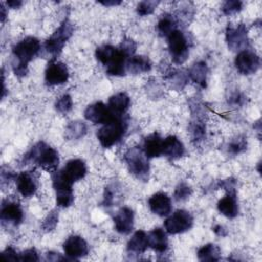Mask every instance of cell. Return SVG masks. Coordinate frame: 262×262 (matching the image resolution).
Here are the masks:
<instances>
[{"mask_svg": "<svg viewBox=\"0 0 262 262\" xmlns=\"http://www.w3.org/2000/svg\"><path fill=\"white\" fill-rule=\"evenodd\" d=\"M41 50L40 41L33 36L26 37L12 47V71L17 77L28 74V66Z\"/></svg>", "mask_w": 262, "mask_h": 262, "instance_id": "obj_1", "label": "cell"}, {"mask_svg": "<svg viewBox=\"0 0 262 262\" xmlns=\"http://www.w3.org/2000/svg\"><path fill=\"white\" fill-rule=\"evenodd\" d=\"M23 163L25 165L34 164L47 172L53 173L57 170L59 164V156L56 149L44 141H39L24 155Z\"/></svg>", "mask_w": 262, "mask_h": 262, "instance_id": "obj_2", "label": "cell"}, {"mask_svg": "<svg viewBox=\"0 0 262 262\" xmlns=\"http://www.w3.org/2000/svg\"><path fill=\"white\" fill-rule=\"evenodd\" d=\"M128 125V117L126 115L115 117L110 122L103 124L96 133L97 139L101 146L104 148H110L120 142L127 132Z\"/></svg>", "mask_w": 262, "mask_h": 262, "instance_id": "obj_3", "label": "cell"}, {"mask_svg": "<svg viewBox=\"0 0 262 262\" xmlns=\"http://www.w3.org/2000/svg\"><path fill=\"white\" fill-rule=\"evenodd\" d=\"M141 146H132L124 154V161L129 172L138 180L147 181L149 176V162Z\"/></svg>", "mask_w": 262, "mask_h": 262, "instance_id": "obj_4", "label": "cell"}, {"mask_svg": "<svg viewBox=\"0 0 262 262\" xmlns=\"http://www.w3.org/2000/svg\"><path fill=\"white\" fill-rule=\"evenodd\" d=\"M74 30L73 23L69 18H64L59 27L45 41L44 48L46 52L52 56L51 59H56V56L60 54L64 44L72 37Z\"/></svg>", "mask_w": 262, "mask_h": 262, "instance_id": "obj_5", "label": "cell"}, {"mask_svg": "<svg viewBox=\"0 0 262 262\" xmlns=\"http://www.w3.org/2000/svg\"><path fill=\"white\" fill-rule=\"evenodd\" d=\"M167 43L172 61L175 64H182L189 54L187 36L182 31L176 29L167 37Z\"/></svg>", "mask_w": 262, "mask_h": 262, "instance_id": "obj_6", "label": "cell"}, {"mask_svg": "<svg viewBox=\"0 0 262 262\" xmlns=\"http://www.w3.org/2000/svg\"><path fill=\"white\" fill-rule=\"evenodd\" d=\"M51 180L56 194V205L60 208H68L72 206L74 203V192L72 188L73 183L68 181L61 175L59 170L51 173Z\"/></svg>", "mask_w": 262, "mask_h": 262, "instance_id": "obj_7", "label": "cell"}, {"mask_svg": "<svg viewBox=\"0 0 262 262\" xmlns=\"http://www.w3.org/2000/svg\"><path fill=\"white\" fill-rule=\"evenodd\" d=\"M0 219L3 227H17L24 220V211L15 200L4 199L0 209Z\"/></svg>", "mask_w": 262, "mask_h": 262, "instance_id": "obj_8", "label": "cell"}, {"mask_svg": "<svg viewBox=\"0 0 262 262\" xmlns=\"http://www.w3.org/2000/svg\"><path fill=\"white\" fill-rule=\"evenodd\" d=\"M193 225L192 215L183 209L176 210L164 222L166 232L169 234H179L189 230Z\"/></svg>", "mask_w": 262, "mask_h": 262, "instance_id": "obj_9", "label": "cell"}, {"mask_svg": "<svg viewBox=\"0 0 262 262\" xmlns=\"http://www.w3.org/2000/svg\"><path fill=\"white\" fill-rule=\"evenodd\" d=\"M225 40L231 51L239 52L247 49L249 45L248 29L245 24H228L225 31Z\"/></svg>", "mask_w": 262, "mask_h": 262, "instance_id": "obj_10", "label": "cell"}, {"mask_svg": "<svg viewBox=\"0 0 262 262\" xmlns=\"http://www.w3.org/2000/svg\"><path fill=\"white\" fill-rule=\"evenodd\" d=\"M234 66L242 75H252L260 68V57L254 51L245 49L237 52L234 58Z\"/></svg>", "mask_w": 262, "mask_h": 262, "instance_id": "obj_11", "label": "cell"}, {"mask_svg": "<svg viewBox=\"0 0 262 262\" xmlns=\"http://www.w3.org/2000/svg\"><path fill=\"white\" fill-rule=\"evenodd\" d=\"M69 70L68 67L56 59H51L44 73L45 83L48 86H57L66 83L69 80Z\"/></svg>", "mask_w": 262, "mask_h": 262, "instance_id": "obj_12", "label": "cell"}, {"mask_svg": "<svg viewBox=\"0 0 262 262\" xmlns=\"http://www.w3.org/2000/svg\"><path fill=\"white\" fill-rule=\"evenodd\" d=\"M116 116L110 111L108 106L101 101L89 104L84 111V118L93 124H105Z\"/></svg>", "mask_w": 262, "mask_h": 262, "instance_id": "obj_13", "label": "cell"}, {"mask_svg": "<svg viewBox=\"0 0 262 262\" xmlns=\"http://www.w3.org/2000/svg\"><path fill=\"white\" fill-rule=\"evenodd\" d=\"M17 191L25 198L33 196L38 189V174L36 171H23L15 178Z\"/></svg>", "mask_w": 262, "mask_h": 262, "instance_id": "obj_14", "label": "cell"}, {"mask_svg": "<svg viewBox=\"0 0 262 262\" xmlns=\"http://www.w3.org/2000/svg\"><path fill=\"white\" fill-rule=\"evenodd\" d=\"M63 252L69 259H80L89 252L87 242L80 235H71L62 244Z\"/></svg>", "mask_w": 262, "mask_h": 262, "instance_id": "obj_15", "label": "cell"}, {"mask_svg": "<svg viewBox=\"0 0 262 262\" xmlns=\"http://www.w3.org/2000/svg\"><path fill=\"white\" fill-rule=\"evenodd\" d=\"M61 175L71 183L81 180L87 173V167L83 160L72 159L70 160L62 169L59 170Z\"/></svg>", "mask_w": 262, "mask_h": 262, "instance_id": "obj_16", "label": "cell"}, {"mask_svg": "<svg viewBox=\"0 0 262 262\" xmlns=\"http://www.w3.org/2000/svg\"><path fill=\"white\" fill-rule=\"evenodd\" d=\"M114 225L117 232L120 234H129L134 225V213L128 207L121 208L114 216Z\"/></svg>", "mask_w": 262, "mask_h": 262, "instance_id": "obj_17", "label": "cell"}, {"mask_svg": "<svg viewBox=\"0 0 262 262\" xmlns=\"http://www.w3.org/2000/svg\"><path fill=\"white\" fill-rule=\"evenodd\" d=\"M147 203L150 211L160 217L168 216L172 211L171 199L167 193L163 191L154 193L148 199Z\"/></svg>", "mask_w": 262, "mask_h": 262, "instance_id": "obj_18", "label": "cell"}, {"mask_svg": "<svg viewBox=\"0 0 262 262\" xmlns=\"http://www.w3.org/2000/svg\"><path fill=\"white\" fill-rule=\"evenodd\" d=\"M185 154V147L182 141L175 135H169L163 139L162 156H165L169 160H177L183 157Z\"/></svg>", "mask_w": 262, "mask_h": 262, "instance_id": "obj_19", "label": "cell"}, {"mask_svg": "<svg viewBox=\"0 0 262 262\" xmlns=\"http://www.w3.org/2000/svg\"><path fill=\"white\" fill-rule=\"evenodd\" d=\"M130 97L125 92H118L108 98L107 106L116 117L125 116L130 106Z\"/></svg>", "mask_w": 262, "mask_h": 262, "instance_id": "obj_20", "label": "cell"}, {"mask_svg": "<svg viewBox=\"0 0 262 262\" xmlns=\"http://www.w3.org/2000/svg\"><path fill=\"white\" fill-rule=\"evenodd\" d=\"M163 139L164 138H162V136L158 132L150 133L144 138L142 149L148 159L162 156Z\"/></svg>", "mask_w": 262, "mask_h": 262, "instance_id": "obj_21", "label": "cell"}, {"mask_svg": "<svg viewBox=\"0 0 262 262\" xmlns=\"http://www.w3.org/2000/svg\"><path fill=\"white\" fill-rule=\"evenodd\" d=\"M148 248L147 233L143 230H137L133 233L127 243L128 255H141Z\"/></svg>", "mask_w": 262, "mask_h": 262, "instance_id": "obj_22", "label": "cell"}, {"mask_svg": "<svg viewBox=\"0 0 262 262\" xmlns=\"http://www.w3.org/2000/svg\"><path fill=\"white\" fill-rule=\"evenodd\" d=\"M148 247L159 254H164L168 250V237L166 231L156 227L147 233Z\"/></svg>", "mask_w": 262, "mask_h": 262, "instance_id": "obj_23", "label": "cell"}, {"mask_svg": "<svg viewBox=\"0 0 262 262\" xmlns=\"http://www.w3.org/2000/svg\"><path fill=\"white\" fill-rule=\"evenodd\" d=\"M218 211L225 217L232 219L238 214V204L236 200V194L226 193L217 203Z\"/></svg>", "mask_w": 262, "mask_h": 262, "instance_id": "obj_24", "label": "cell"}, {"mask_svg": "<svg viewBox=\"0 0 262 262\" xmlns=\"http://www.w3.org/2000/svg\"><path fill=\"white\" fill-rule=\"evenodd\" d=\"M208 74H209V69L207 63L204 60L195 61L190 67L187 73L188 79H190L194 84H196L201 88H206Z\"/></svg>", "mask_w": 262, "mask_h": 262, "instance_id": "obj_25", "label": "cell"}, {"mask_svg": "<svg viewBox=\"0 0 262 262\" xmlns=\"http://www.w3.org/2000/svg\"><path fill=\"white\" fill-rule=\"evenodd\" d=\"M151 70V62L147 56L133 55L126 62V72L132 75L147 73Z\"/></svg>", "mask_w": 262, "mask_h": 262, "instance_id": "obj_26", "label": "cell"}, {"mask_svg": "<svg viewBox=\"0 0 262 262\" xmlns=\"http://www.w3.org/2000/svg\"><path fill=\"white\" fill-rule=\"evenodd\" d=\"M165 80L172 89L182 90L188 82V75L183 70L169 68L165 71Z\"/></svg>", "mask_w": 262, "mask_h": 262, "instance_id": "obj_27", "label": "cell"}, {"mask_svg": "<svg viewBox=\"0 0 262 262\" xmlns=\"http://www.w3.org/2000/svg\"><path fill=\"white\" fill-rule=\"evenodd\" d=\"M178 24L171 13H164L157 24V31L161 37H168L174 30H176Z\"/></svg>", "mask_w": 262, "mask_h": 262, "instance_id": "obj_28", "label": "cell"}, {"mask_svg": "<svg viewBox=\"0 0 262 262\" xmlns=\"http://www.w3.org/2000/svg\"><path fill=\"white\" fill-rule=\"evenodd\" d=\"M87 133V125L82 121L70 122L64 130V137L68 140H77L84 137Z\"/></svg>", "mask_w": 262, "mask_h": 262, "instance_id": "obj_29", "label": "cell"}, {"mask_svg": "<svg viewBox=\"0 0 262 262\" xmlns=\"http://www.w3.org/2000/svg\"><path fill=\"white\" fill-rule=\"evenodd\" d=\"M121 200H122L121 187L117 183H112L105 187L104 193H103V201H102V204L104 207L118 206Z\"/></svg>", "mask_w": 262, "mask_h": 262, "instance_id": "obj_30", "label": "cell"}, {"mask_svg": "<svg viewBox=\"0 0 262 262\" xmlns=\"http://www.w3.org/2000/svg\"><path fill=\"white\" fill-rule=\"evenodd\" d=\"M198 258L201 261H218L220 259V248L215 244H206L196 252Z\"/></svg>", "mask_w": 262, "mask_h": 262, "instance_id": "obj_31", "label": "cell"}, {"mask_svg": "<svg viewBox=\"0 0 262 262\" xmlns=\"http://www.w3.org/2000/svg\"><path fill=\"white\" fill-rule=\"evenodd\" d=\"M116 52H117V47L110 44H103L96 48L95 57L105 68L114 58Z\"/></svg>", "mask_w": 262, "mask_h": 262, "instance_id": "obj_32", "label": "cell"}, {"mask_svg": "<svg viewBox=\"0 0 262 262\" xmlns=\"http://www.w3.org/2000/svg\"><path fill=\"white\" fill-rule=\"evenodd\" d=\"M247 148V138L244 135H237L234 138H232L227 146V152L230 155H238L243 151H245Z\"/></svg>", "mask_w": 262, "mask_h": 262, "instance_id": "obj_33", "label": "cell"}, {"mask_svg": "<svg viewBox=\"0 0 262 262\" xmlns=\"http://www.w3.org/2000/svg\"><path fill=\"white\" fill-rule=\"evenodd\" d=\"M192 193V188L185 182H180L174 190V199L176 202H183L187 200Z\"/></svg>", "mask_w": 262, "mask_h": 262, "instance_id": "obj_34", "label": "cell"}, {"mask_svg": "<svg viewBox=\"0 0 262 262\" xmlns=\"http://www.w3.org/2000/svg\"><path fill=\"white\" fill-rule=\"evenodd\" d=\"M55 110L60 114H68L73 107V99L70 94H63L55 101Z\"/></svg>", "mask_w": 262, "mask_h": 262, "instance_id": "obj_35", "label": "cell"}, {"mask_svg": "<svg viewBox=\"0 0 262 262\" xmlns=\"http://www.w3.org/2000/svg\"><path fill=\"white\" fill-rule=\"evenodd\" d=\"M159 3H160V1H154V0L141 1L136 6V12L141 16L149 15L155 11V9L159 5Z\"/></svg>", "mask_w": 262, "mask_h": 262, "instance_id": "obj_36", "label": "cell"}, {"mask_svg": "<svg viewBox=\"0 0 262 262\" xmlns=\"http://www.w3.org/2000/svg\"><path fill=\"white\" fill-rule=\"evenodd\" d=\"M243 9V2L239 0L225 1L221 7L222 13L225 15H232L239 12Z\"/></svg>", "mask_w": 262, "mask_h": 262, "instance_id": "obj_37", "label": "cell"}, {"mask_svg": "<svg viewBox=\"0 0 262 262\" xmlns=\"http://www.w3.org/2000/svg\"><path fill=\"white\" fill-rule=\"evenodd\" d=\"M58 222V213L56 210H52L43 220L42 224H41V228L43 229V231L45 232H49L52 231Z\"/></svg>", "mask_w": 262, "mask_h": 262, "instance_id": "obj_38", "label": "cell"}, {"mask_svg": "<svg viewBox=\"0 0 262 262\" xmlns=\"http://www.w3.org/2000/svg\"><path fill=\"white\" fill-rule=\"evenodd\" d=\"M119 48L121 49V51L127 56V57H131L133 56V54L136 51L137 45L136 43L131 39V38H125L124 40H122V42L119 45Z\"/></svg>", "mask_w": 262, "mask_h": 262, "instance_id": "obj_39", "label": "cell"}, {"mask_svg": "<svg viewBox=\"0 0 262 262\" xmlns=\"http://www.w3.org/2000/svg\"><path fill=\"white\" fill-rule=\"evenodd\" d=\"M218 186L226 191V193L236 194V180L234 178H227L220 180Z\"/></svg>", "mask_w": 262, "mask_h": 262, "instance_id": "obj_40", "label": "cell"}, {"mask_svg": "<svg viewBox=\"0 0 262 262\" xmlns=\"http://www.w3.org/2000/svg\"><path fill=\"white\" fill-rule=\"evenodd\" d=\"M227 101L232 106H237V105L241 106V105H243L245 103L246 96L243 93H241L239 91L235 90V91H233V92H231L229 94V96L227 98Z\"/></svg>", "mask_w": 262, "mask_h": 262, "instance_id": "obj_41", "label": "cell"}, {"mask_svg": "<svg viewBox=\"0 0 262 262\" xmlns=\"http://www.w3.org/2000/svg\"><path fill=\"white\" fill-rule=\"evenodd\" d=\"M16 174L13 170H11L9 167L2 166L1 168V186H4L5 184H9V182L16 178Z\"/></svg>", "mask_w": 262, "mask_h": 262, "instance_id": "obj_42", "label": "cell"}, {"mask_svg": "<svg viewBox=\"0 0 262 262\" xmlns=\"http://www.w3.org/2000/svg\"><path fill=\"white\" fill-rule=\"evenodd\" d=\"M38 252L35 248H30L19 253V261H39Z\"/></svg>", "mask_w": 262, "mask_h": 262, "instance_id": "obj_43", "label": "cell"}, {"mask_svg": "<svg viewBox=\"0 0 262 262\" xmlns=\"http://www.w3.org/2000/svg\"><path fill=\"white\" fill-rule=\"evenodd\" d=\"M1 256L3 259L7 261H17L19 260V254L15 251L14 248L8 246L5 248V250L1 253Z\"/></svg>", "mask_w": 262, "mask_h": 262, "instance_id": "obj_44", "label": "cell"}, {"mask_svg": "<svg viewBox=\"0 0 262 262\" xmlns=\"http://www.w3.org/2000/svg\"><path fill=\"white\" fill-rule=\"evenodd\" d=\"M45 259L47 261H63V260H68L69 258L61 256V254H59V253L50 251L45 254Z\"/></svg>", "mask_w": 262, "mask_h": 262, "instance_id": "obj_45", "label": "cell"}, {"mask_svg": "<svg viewBox=\"0 0 262 262\" xmlns=\"http://www.w3.org/2000/svg\"><path fill=\"white\" fill-rule=\"evenodd\" d=\"M213 231H214L217 235H219V236H225V235L227 234L226 228H225L223 225H221V224L215 225V226L213 227Z\"/></svg>", "mask_w": 262, "mask_h": 262, "instance_id": "obj_46", "label": "cell"}, {"mask_svg": "<svg viewBox=\"0 0 262 262\" xmlns=\"http://www.w3.org/2000/svg\"><path fill=\"white\" fill-rule=\"evenodd\" d=\"M6 5L10 8H19L23 5V2L19 0H12V1H7Z\"/></svg>", "mask_w": 262, "mask_h": 262, "instance_id": "obj_47", "label": "cell"}, {"mask_svg": "<svg viewBox=\"0 0 262 262\" xmlns=\"http://www.w3.org/2000/svg\"><path fill=\"white\" fill-rule=\"evenodd\" d=\"M100 4L104 5V6H116V5H119L121 4V1H116V0H113V1H99Z\"/></svg>", "mask_w": 262, "mask_h": 262, "instance_id": "obj_48", "label": "cell"}, {"mask_svg": "<svg viewBox=\"0 0 262 262\" xmlns=\"http://www.w3.org/2000/svg\"><path fill=\"white\" fill-rule=\"evenodd\" d=\"M6 8L4 7V4L3 3H1L0 4V11H1V21L2 23H4V20H5V17H6Z\"/></svg>", "mask_w": 262, "mask_h": 262, "instance_id": "obj_49", "label": "cell"}]
</instances>
